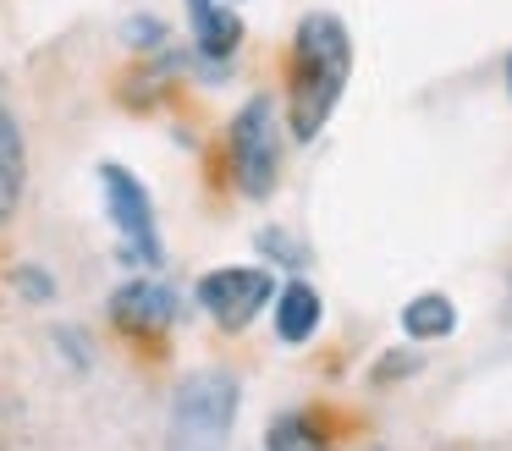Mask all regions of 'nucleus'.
Segmentation results:
<instances>
[{"label":"nucleus","instance_id":"obj_1","mask_svg":"<svg viewBox=\"0 0 512 451\" xmlns=\"http://www.w3.org/2000/svg\"><path fill=\"white\" fill-rule=\"evenodd\" d=\"M353 72V39H347V22L331 11H309L292 33V94H287V121L292 138L309 143L320 138V127L331 121L336 99L347 88Z\"/></svg>","mask_w":512,"mask_h":451},{"label":"nucleus","instance_id":"obj_2","mask_svg":"<svg viewBox=\"0 0 512 451\" xmlns=\"http://www.w3.org/2000/svg\"><path fill=\"white\" fill-rule=\"evenodd\" d=\"M237 374L232 369H193L171 396L166 451H226L237 424Z\"/></svg>","mask_w":512,"mask_h":451},{"label":"nucleus","instance_id":"obj_3","mask_svg":"<svg viewBox=\"0 0 512 451\" xmlns=\"http://www.w3.org/2000/svg\"><path fill=\"white\" fill-rule=\"evenodd\" d=\"M232 171L237 187L248 198H270L281 176V121H276V99L254 94L243 110L232 116Z\"/></svg>","mask_w":512,"mask_h":451},{"label":"nucleus","instance_id":"obj_4","mask_svg":"<svg viewBox=\"0 0 512 451\" xmlns=\"http://www.w3.org/2000/svg\"><path fill=\"white\" fill-rule=\"evenodd\" d=\"M100 187H105V215H111L116 237H122V259L155 270V264L166 259V248H160L155 198H149V187L138 182L127 165H116V160L100 165Z\"/></svg>","mask_w":512,"mask_h":451},{"label":"nucleus","instance_id":"obj_5","mask_svg":"<svg viewBox=\"0 0 512 451\" xmlns=\"http://www.w3.org/2000/svg\"><path fill=\"white\" fill-rule=\"evenodd\" d=\"M199 303L221 330H248L270 303H276V281L248 264H226V270L199 275Z\"/></svg>","mask_w":512,"mask_h":451},{"label":"nucleus","instance_id":"obj_6","mask_svg":"<svg viewBox=\"0 0 512 451\" xmlns=\"http://www.w3.org/2000/svg\"><path fill=\"white\" fill-rule=\"evenodd\" d=\"M177 292H171L166 281H155V275H133V281H122L111 292V319L122 330H133V336H160V330L177 319Z\"/></svg>","mask_w":512,"mask_h":451},{"label":"nucleus","instance_id":"obj_7","mask_svg":"<svg viewBox=\"0 0 512 451\" xmlns=\"http://www.w3.org/2000/svg\"><path fill=\"white\" fill-rule=\"evenodd\" d=\"M188 22H193V44H199L204 61H232L237 44H243V17H237L232 0H188Z\"/></svg>","mask_w":512,"mask_h":451},{"label":"nucleus","instance_id":"obj_8","mask_svg":"<svg viewBox=\"0 0 512 451\" xmlns=\"http://www.w3.org/2000/svg\"><path fill=\"white\" fill-rule=\"evenodd\" d=\"M28 187V149H23V127L6 105H0V226L17 215Z\"/></svg>","mask_w":512,"mask_h":451},{"label":"nucleus","instance_id":"obj_9","mask_svg":"<svg viewBox=\"0 0 512 451\" xmlns=\"http://www.w3.org/2000/svg\"><path fill=\"white\" fill-rule=\"evenodd\" d=\"M314 330H320V292L309 281H287L276 292V336L287 347H303Z\"/></svg>","mask_w":512,"mask_h":451},{"label":"nucleus","instance_id":"obj_10","mask_svg":"<svg viewBox=\"0 0 512 451\" xmlns=\"http://www.w3.org/2000/svg\"><path fill=\"white\" fill-rule=\"evenodd\" d=\"M402 330L408 341H446L457 330V308L446 292H419L408 308H402Z\"/></svg>","mask_w":512,"mask_h":451},{"label":"nucleus","instance_id":"obj_11","mask_svg":"<svg viewBox=\"0 0 512 451\" xmlns=\"http://www.w3.org/2000/svg\"><path fill=\"white\" fill-rule=\"evenodd\" d=\"M265 451H325V435L303 413H281L265 429Z\"/></svg>","mask_w":512,"mask_h":451},{"label":"nucleus","instance_id":"obj_12","mask_svg":"<svg viewBox=\"0 0 512 451\" xmlns=\"http://www.w3.org/2000/svg\"><path fill=\"white\" fill-rule=\"evenodd\" d=\"M17 292L28 297V303H50V297H56V281H50L45 270H39V264H17Z\"/></svg>","mask_w":512,"mask_h":451},{"label":"nucleus","instance_id":"obj_13","mask_svg":"<svg viewBox=\"0 0 512 451\" xmlns=\"http://www.w3.org/2000/svg\"><path fill=\"white\" fill-rule=\"evenodd\" d=\"M127 44H133V50H160V44H166V22L160 17H127Z\"/></svg>","mask_w":512,"mask_h":451},{"label":"nucleus","instance_id":"obj_14","mask_svg":"<svg viewBox=\"0 0 512 451\" xmlns=\"http://www.w3.org/2000/svg\"><path fill=\"white\" fill-rule=\"evenodd\" d=\"M259 248H270V259H281V264H298V259H303V253H298V242H287L276 226H270V231H259Z\"/></svg>","mask_w":512,"mask_h":451},{"label":"nucleus","instance_id":"obj_15","mask_svg":"<svg viewBox=\"0 0 512 451\" xmlns=\"http://www.w3.org/2000/svg\"><path fill=\"white\" fill-rule=\"evenodd\" d=\"M419 369V358H391V363H375V380H391V374H408Z\"/></svg>","mask_w":512,"mask_h":451},{"label":"nucleus","instance_id":"obj_16","mask_svg":"<svg viewBox=\"0 0 512 451\" xmlns=\"http://www.w3.org/2000/svg\"><path fill=\"white\" fill-rule=\"evenodd\" d=\"M507 94H512V61H507Z\"/></svg>","mask_w":512,"mask_h":451}]
</instances>
